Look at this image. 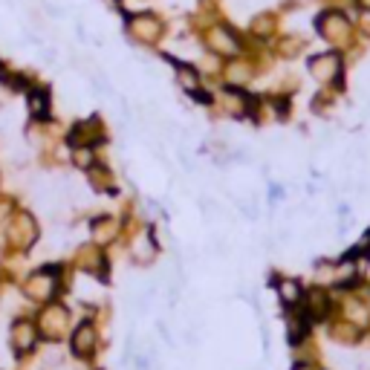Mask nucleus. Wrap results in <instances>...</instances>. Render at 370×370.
Segmentation results:
<instances>
[{
	"mask_svg": "<svg viewBox=\"0 0 370 370\" xmlns=\"http://www.w3.org/2000/svg\"><path fill=\"white\" fill-rule=\"evenodd\" d=\"M23 292H26V298H29V301H38V304L52 301V295L58 292V272H55V266L35 269L32 275L26 278Z\"/></svg>",
	"mask_w": 370,
	"mask_h": 370,
	"instance_id": "1",
	"label": "nucleus"
},
{
	"mask_svg": "<svg viewBox=\"0 0 370 370\" xmlns=\"http://www.w3.org/2000/svg\"><path fill=\"white\" fill-rule=\"evenodd\" d=\"M6 226H9V246H15V249H29L38 240V223L29 211L12 214V220Z\"/></svg>",
	"mask_w": 370,
	"mask_h": 370,
	"instance_id": "2",
	"label": "nucleus"
},
{
	"mask_svg": "<svg viewBox=\"0 0 370 370\" xmlns=\"http://www.w3.org/2000/svg\"><path fill=\"white\" fill-rule=\"evenodd\" d=\"M9 345L15 350V356H29L38 345V324L32 318H15L9 327Z\"/></svg>",
	"mask_w": 370,
	"mask_h": 370,
	"instance_id": "3",
	"label": "nucleus"
},
{
	"mask_svg": "<svg viewBox=\"0 0 370 370\" xmlns=\"http://www.w3.org/2000/svg\"><path fill=\"white\" fill-rule=\"evenodd\" d=\"M67 321H70V316H67L64 306L49 304V306H44V313L38 316V333L47 335L49 342H58V338L64 335V330H67Z\"/></svg>",
	"mask_w": 370,
	"mask_h": 370,
	"instance_id": "4",
	"label": "nucleus"
},
{
	"mask_svg": "<svg viewBox=\"0 0 370 370\" xmlns=\"http://www.w3.org/2000/svg\"><path fill=\"white\" fill-rule=\"evenodd\" d=\"M205 47L217 55H237L240 52V38L229 26H211L205 32Z\"/></svg>",
	"mask_w": 370,
	"mask_h": 370,
	"instance_id": "5",
	"label": "nucleus"
},
{
	"mask_svg": "<svg viewBox=\"0 0 370 370\" xmlns=\"http://www.w3.org/2000/svg\"><path fill=\"white\" fill-rule=\"evenodd\" d=\"M318 32L333 44H342L350 38V20L342 12H324L318 18Z\"/></svg>",
	"mask_w": 370,
	"mask_h": 370,
	"instance_id": "6",
	"label": "nucleus"
},
{
	"mask_svg": "<svg viewBox=\"0 0 370 370\" xmlns=\"http://www.w3.org/2000/svg\"><path fill=\"white\" fill-rule=\"evenodd\" d=\"M128 32L139 44H153V41H160V35H162V23H160V18H153V15H136V18L128 20Z\"/></svg>",
	"mask_w": 370,
	"mask_h": 370,
	"instance_id": "7",
	"label": "nucleus"
},
{
	"mask_svg": "<svg viewBox=\"0 0 370 370\" xmlns=\"http://www.w3.org/2000/svg\"><path fill=\"white\" fill-rule=\"evenodd\" d=\"M310 73L318 78V81H335L342 76V58L335 52H321L316 58H310Z\"/></svg>",
	"mask_w": 370,
	"mask_h": 370,
	"instance_id": "8",
	"label": "nucleus"
},
{
	"mask_svg": "<svg viewBox=\"0 0 370 370\" xmlns=\"http://www.w3.org/2000/svg\"><path fill=\"white\" fill-rule=\"evenodd\" d=\"M70 345H73V353H76L78 359H90V356H92V350H96V330H92L90 321H84V324L76 327Z\"/></svg>",
	"mask_w": 370,
	"mask_h": 370,
	"instance_id": "9",
	"label": "nucleus"
},
{
	"mask_svg": "<svg viewBox=\"0 0 370 370\" xmlns=\"http://www.w3.org/2000/svg\"><path fill=\"white\" fill-rule=\"evenodd\" d=\"M92 237H96L99 243H107V240H113L116 237V220L113 217H99V220H92Z\"/></svg>",
	"mask_w": 370,
	"mask_h": 370,
	"instance_id": "10",
	"label": "nucleus"
},
{
	"mask_svg": "<svg viewBox=\"0 0 370 370\" xmlns=\"http://www.w3.org/2000/svg\"><path fill=\"white\" fill-rule=\"evenodd\" d=\"M153 255H157V246H153V240H150L148 234L136 237V243H133V258H136V263H150Z\"/></svg>",
	"mask_w": 370,
	"mask_h": 370,
	"instance_id": "11",
	"label": "nucleus"
},
{
	"mask_svg": "<svg viewBox=\"0 0 370 370\" xmlns=\"http://www.w3.org/2000/svg\"><path fill=\"white\" fill-rule=\"evenodd\" d=\"M29 110H32L35 119H44L49 110V92L47 90H32L29 92Z\"/></svg>",
	"mask_w": 370,
	"mask_h": 370,
	"instance_id": "12",
	"label": "nucleus"
},
{
	"mask_svg": "<svg viewBox=\"0 0 370 370\" xmlns=\"http://www.w3.org/2000/svg\"><path fill=\"white\" fill-rule=\"evenodd\" d=\"M278 292H281V301H284V304H295V301H301V284L292 281V278H287V281L278 284Z\"/></svg>",
	"mask_w": 370,
	"mask_h": 370,
	"instance_id": "13",
	"label": "nucleus"
},
{
	"mask_svg": "<svg viewBox=\"0 0 370 370\" xmlns=\"http://www.w3.org/2000/svg\"><path fill=\"white\" fill-rule=\"evenodd\" d=\"M177 78H179V84L185 87V90H189V92H200L197 87H200V78H197V73L191 70V67H177Z\"/></svg>",
	"mask_w": 370,
	"mask_h": 370,
	"instance_id": "14",
	"label": "nucleus"
},
{
	"mask_svg": "<svg viewBox=\"0 0 370 370\" xmlns=\"http://www.w3.org/2000/svg\"><path fill=\"white\" fill-rule=\"evenodd\" d=\"M73 162L78 165V168H92V148H76V153H73Z\"/></svg>",
	"mask_w": 370,
	"mask_h": 370,
	"instance_id": "15",
	"label": "nucleus"
},
{
	"mask_svg": "<svg viewBox=\"0 0 370 370\" xmlns=\"http://www.w3.org/2000/svg\"><path fill=\"white\" fill-rule=\"evenodd\" d=\"M272 26H275V18H272V15H261V18L252 20V29H255L258 35H269Z\"/></svg>",
	"mask_w": 370,
	"mask_h": 370,
	"instance_id": "16",
	"label": "nucleus"
},
{
	"mask_svg": "<svg viewBox=\"0 0 370 370\" xmlns=\"http://www.w3.org/2000/svg\"><path fill=\"white\" fill-rule=\"evenodd\" d=\"M12 214H15V205H12V200H0V226H4V223H9V220H12Z\"/></svg>",
	"mask_w": 370,
	"mask_h": 370,
	"instance_id": "17",
	"label": "nucleus"
},
{
	"mask_svg": "<svg viewBox=\"0 0 370 370\" xmlns=\"http://www.w3.org/2000/svg\"><path fill=\"white\" fill-rule=\"evenodd\" d=\"M359 20H362V29H364V32H367V35H370V9H364V12H362V18H359Z\"/></svg>",
	"mask_w": 370,
	"mask_h": 370,
	"instance_id": "18",
	"label": "nucleus"
},
{
	"mask_svg": "<svg viewBox=\"0 0 370 370\" xmlns=\"http://www.w3.org/2000/svg\"><path fill=\"white\" fill-rule=\"evenodd\" d=\"M359 6H364V9H370V0H359Z\"/></svg>",
	"mask_w": 370,
	"mask_h": 370,
	"instance_id": "19",
	"label": "nucleus"
}]
</instances>
